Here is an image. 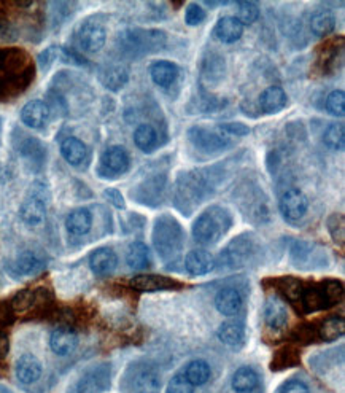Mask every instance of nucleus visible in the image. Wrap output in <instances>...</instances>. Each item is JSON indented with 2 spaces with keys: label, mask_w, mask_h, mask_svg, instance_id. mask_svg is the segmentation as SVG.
I'll return each mask as SVG.
<instances>
[{
  "label": "nucleus",
  "mask_w": 345,
  "mask_h": 393,
  "mask_svg": "<svg viewBox=\"0 0 345 393\" xmlns=\"http://www.w3.org/2000/svg\"><path fill=\"white\" fill-rule=\"evenodd\" d=\"M232 226L231 212L220 205H212L204 210L193 225V237L201 246H215Z\"/></svg>",
  "instance_id": "1"
},
{
  "label": "nucleus",
  "mask_w": 345,
  "mask_h": 393,
  "mask_svg": "<svg viewBox=\"0 0 345 393\" xmlns=\"http://www.w3.org/2000/svg\"><path fill=\"white\" fill-rule=\"evenodd\" d=\"M153 244L164 262L177 258L183 247V231L180 223L171 215L159 217L153 230Z\"/></svg>",
  "instance_id": "2"
},
{
  "label": "nucleus",
  "mask_w": 345,
  "mask_h": 393,
  "mask_svg": "<svg viewBox=\"0 0 345 393\" xmlns=\"http://www.w3.org/2000/svg\"><path fill=\"white\" fill-rule=\"evenodd\" d=\"M121 385L124 393H159L161 376L155 366L142 362L134 363L127 368Z\"/></svg>",
  "instance_id": "3"
},
{
  "label": "nucleus",
  "mask_w": 345,
  "mask_h": 393,
  "mask_svg": "<svg viewBox=\"0 0 345 393\" xmlns=\"http://www.w3.org/2000/svg\"><path fill=\"white\" fill-rule=\"evenodd\" d=\"M188 137L196 148L207 153L220 152L231 143V139L220 129V126H193L188 131Z\"/></svg>",
  "instance_id": "4"
},
{
  "label": "nucleus",
  "mask_w": 345,
  "mask_h": 393,
  "mask_svg": "<svg viewBox=\"0 0 345 393\" xmlns=\"http://www.w3.org/2000/svg\"><path fill=\"white\" fill-rule=\"evenodd\" d=\"M253 255V241L248 236H239L221 252L220 262L227 268H242L250 262Z\"/></svg>",
  "instance_id": "5"
},
{
  "label": "nucleus",
  "mask_w": 345,
  "mask_h": 393,
  "mask_svg": "<svg viewBox=\"0 0 345 393\" xmlns=\"http://www.w3.org/2000/svg\"><path fill=\"white\" fill-rule=\"evenodd\" d=\"M110 366L100 365L84 373L75 385V393H104L110 389Z\"/></svg>",
  "instance_id": "6"
},
{
  "label": "nucleus",
  "mask_w": 345,
  "mask_h": 393,
  "mask_svg": "<svg viewBox=\"0 0 345 393\" xmlns=\"http://www.w3.org/2000/svg\"><path fill=\"white\" fill-rule=\"evenodd\" d=\"M131 159L127 152L123 147H110L104 152L102 158H100V167L99 172L104 175L105 179H115L116 175L124 174L129 169Z\"/></svg>",
  "instance_id": "7"
},
{
  "label": "nucleus",
  "mask_w": 345,
  "mask_h": 393,
  "mask_svg": "<svg viewBox=\"0 0 345 393\" xmlns=\"http://www.w3.org/2000/svg\"><path fill=\"white\" fill-rule=\"evenodd\" d=\"M279 207L282 215L288 221H298L307 214L309 199L299 188H290L280 196Z\"/></svg>",
  "instance_id": "8"
},
{
  "label": "nucleus",
  "mask_w": 345,
  "mask_h": 393,
  "mask_svg": "<svg viewBox=\"0 0 345 393\" xmlns=\"http://www.w3.org/2000/svg\"><path fill=\"white\" fill-rule=\"evenodd\" d=\"M107 42V30L99 23H84L78 30V44L82 50L88 53H97Z\"/></svg>",
  "instance_id": "9"
},
{
  "label": "nucleus",
  "mask_w": 345,
  "mask_h": 393,
  "mask_svg": "<svg viewBox=\"0 0 345 393\" xmlns=\"http://www.w3.org/2000/svg\"><path fill=\"white\" fill-rule=\"evenodd\" d=\"M126 40L132 51H156L164 46L166 35L159 30H131Z\"/></svg>",
  "instance_id": "10"
},
{
  "label": "nucleus",
  "mask_w": 345,
  "mask_h": 393,
  "mask_svg": "<svg viewBox=\"0 0 345 393\" xmlns=\"http://www.w3.org/2000/svg\"><path fill=\"white\" fill-rule=\"evenodd\" d=\"M50 107L48 104L40 99H34L28 102L21 110V121L26 126L32 127V129H41L46 126L48 120H50Z\"/></svg>",
  "instance_id": "11"
},
{
  "label": "nucleus",
  "mask_w": 345,
  "mask_h": 393,
  "mask_svg": "<svg viewBox=\"0 0 345 393\" xmlns=\"http://www.w3.org/2000/svg\"><path fill=\"white\" fill-rule=\"evenodd\" d=\"M264 322L270 330H282L288 323V309L285 302L279 296L270 295L264 302Z\"/></svg>",
  "instance_id": "12"
},
{
  "label": "nucleus",
  "mask_w": 345,
  "mask_h": 393,
  "mask_svg": "<svg viewBox=\"0 0 345 393\" xmlns=\"http://www.w3.org/2000/svg\"><path fill=\"white\" fill-rule=\"evenodd\" d=\"M21 220L29 226H39L46 219V204L41 196L30 194L28 199L21 204L19 209Z\"/></svg>",
  "instance_id": "13"
},
{
  "label": "nucleus",
  "mask_w": 345,
  "mask_h": 393,
  "mask_svg": "<svg viewBox=\"0 0 345 393\" xmlns=\"http://www.w3.org/2000/svg\"><path fill=\"white\" fill-rule=\"evenodd\" d=\"M50 347L59 357L75 352L78 347V336L71 328H56L50 336Z\"/></svg>",
  "instance_id": "14"
},
{
  "label": "nucleus",
  "mask_w": 345,
  "mask_h": 393,
  "mask_svg": "<svg viewBox=\"0 0 345 393\" xmlns=\"http://www.w3.org/2000/svg\"><path fill=\"white\" fill-rule=\"evenodd\" d=\"M89 266H91V271L95 275L105 277V275L113 273L116 266H118V258H116V253L111 248L102 247L94 250L91 257H89Z\"/></svg>",
  "instance_id": "15"
},
{
  "label": "nucleus",
  "mask_w": 345,
  "mask_h": 393,
  "mask_svg": "<svg viewBox=\"0 0 345 393\" xmlns=\"http://www.w3.org/2000/svg\"><path fill=\"white\" fill-rule=\"evenodd\" d=\"M41 373H44V368L35 355L24 354L16 362V378L23 384H34L35 381L40 379Z\"/></svg>",
  "instance_id": "16"
},
{
  "label": "nucleus",
  "mask_w": 345,
  "mask_h": 393,
  "mask_svg": "<svg viewBox=\"0 0 345 393\" xmlns=\"http://www.w3.org/2000/svg\"><path fill=\"white\" fill-rule=\"evenodd\" d=\"M45 268L44 259H41L35 252H23L19 253L13 262L12 274L18 275V277H26V275H35L39 274L41 269Z\"/></svg>",
  "instance_id": "17"
},
{
  "label": "nucleus",
  "mask_w": 345,
  "mask_h": 393,
  "mask_svg": "<svg viewBox=\"0 0 345 393\" xmlns=\"http://www.w3.org/2000/svg\"><path fill=\"white\" fill-rule=\"evenodd\" d=\"M185 268L191 275H205L214 271L215 259L207 250H191L185 258Z\"/></svg>",
  "instance_id": "18"
},
{
  "label": "nucleus",
  "mask_w": 345,
  "mask_h": 393,
  "mask_svg": "<svg viewBox=\"0 0 345 393\" xmlns=\"http://www.w3.org/2000/svg\"><path fill=\"white\" fill-rule=\"evenodd\" d=\"M243 34V24L236 16H223L215 26V37L223 44H234Z\"/></svg>",
  "instance_id": "19"
},
{
  "label": "nucleus",
  "mask_w": 345,
  "mask_h": 393,
  "mask_svg": "<svg viewBox=\"0 0 345 393\" xmlns=\"http://www.w3.org/2000/svg\"><path fill=\"white\" fill-rule=\"evenodd\" d=\"M66 228L72 236H84L93 228V214L86 207L72 210L66 219Z\"/></svg>",
  "instance_id": "20"
},
{
  "label": "nucleus",
  "mask_w": 345,
  "mask_h": 393,
  "mask_svg": "<svg viewBox=\"0 0 345 393\" xmlns=\"http://www.w3.org/2000/svg\"><path fill=\"white\" fill-rule=\"evenodd\" d=\"M131 285L132 289L143 291V293H153V291H162L172 289V286H175V282L167 277H162V275L140 274L136 275V277L131 280Z\"/></svg>",
  "instance_id": "21"
},
{
  "label": "nucleus",
  "mask_w": 345,
  "mask_h": 393,
  "mask_svg": "<svg viewBox=\"0 0 345 393\" xmlns=\"http://www.w3.org/2000/svg\"><path fill=\"white\" fill-rule=\"evenodd\" d=\"M286 93L280 86H269L259 95V107L263 113L274 115L282 111L286 105Z\"/></svg>",
  "instance_id": "22"
},
{
  "label": "nucleus",
  "mask_w": 345,
  "mask_h": 393,
  "mask_svg": "<svg viewBox=\"0 0 345 393\" xmlns=\"http://www.w3.org/2000/svg\"><path fill=\"white\" fill-rule=\"evenodd\" d=\"M215 307L223 316H236L242 307V296L236 289H223L215 296Z\"/></svg>",
  "instance_id": "23"
},
{
  "label": "nucleus",
  "mask_w": 345,
  "mask_h": 393,
  "mask_svg": "<svg viewBox=\"0 0 345 393\" xmlns=\"http://www.w3.org/2000/svg\"><path fill=\"white\" fill-rule=\"evenodd\" d=\"M150 75L158 86L169 88L178 77V67L171 61H156L150 67Z\"/></svg>",
  "instance_id": "24"
},
{
  "label": "nucleus",
  "mask_w": 345,
  "mask_h": 393,
  "mask_svg": "<svg viewBox=\"0 0 345 393\" xmlns=\"http://www.w3.org/2000/svg\"><path fill=\"white\" fill-rule=\"evenodd\" d=\"M61 153L64 159H66L71 166H80V164H83L88 158L86 145L80 139H77V137H67V139L61 143Z\"/></svg>",
  "instance_id": "25"
},
{
  "label": "nucleus",
  "mask_w": 345,
  "mask_h": 393,
  "mask_svg": "<svg viewBox=\"0 0 345 393\" xmlns=\"http://www.w3.org/2000/svg\"><path fill=\"white\" fill-rule=\"evenodd\" d=\"M218 339L230 347H241L245 341V327L239 320L225 322L218 330Z\"/></svg>",
  "instance_id": "26"
},
{
  "label": "nucleus",
  "mask_w": 345,
  "mask_h": 393,
  "mask_svg": "<svg viewBox=\"0 0 345 393\" xmlns=\"http://www.w3.org/2000/svg\"><path fill=\"white\" fill-rule=\"evenodd\" d=\"M258 373L253 368L242 366L232 376V389L236 393H252L258 387Z\"/></svg>",
  "instance_id": "27"
},
{
  "label": "nucleus",
  "mask_w": 345,
  "mask_h": 393,
  "mask_svg": "<svg viewBox=\"0 0 345 393\" xmlns=\"http://www.w3.org/2000/svg\"><path fill=\"white\" fill-rule=\"evenodd\" d=\"M336 28V16L330 10H318L310 18V29L318 37H326Z\"/></svg>",
  "instance_id": "28"
},
{
  "label": "nucleus",
  "mask_w": 345,
  "mask_h": 393,
  "mask_svg": "<svg viewBox=\"0 0 345 393\" xmlns=\"http://www.w3.org/2000/svg\"><path fill=\"white\" fill-rule=\"evenodd\" d=\"M127 266L132 269H143L150 264V252L143 242H132L126 253Z\"/></svg>",
  "instance_id": "29"
},
{
  "label": "nucleus",
  "mask_w": 345,
  "mask_h": 393,
  "mask_svg": "<svg viewBox=\"0 0 345 393\" xmlns=\"http://www.w3.org/2000/svg\"><path fill=\"white\" fill-rule=\"evenodd\" d=\"M185 378L189 381L193 387L204 385L210 379V366L204 360H194L185 369Z\"/></svg>",
  "instance_id": "30"
},
{
  "label": "nucleus",
  "mask_w": 345,
  "mask_h": 393,
  "mask_svg": "<svg viewBox=\"0 0 345 393\" xmlns=\"http://www.w3.org/2000/svg\"><path fill=\"white\" fill-rule=\"evenodd\" d=\"M100 82L107 88L116 91V89L123 88L127 82V68L123 66L105 67L104 71L100 72Z\"/></svg>",
  "instance_id": "31"
},
{
  "label": "nucleus",
  "mask_w": 345,
  "mask_h": 393,
  "mask_svg": "<svg viewBox=\"0 0 345 393\" xmlns=\"http://www.w3.org/2000/svg\"><path fill=\"white\" fill-rule=\"evenodd\" d=\"M134 142L142 152L150 153L158 143V136L155 127L150 125H140L134 132Z\"/></svg>",
  "instance_id": "32"
},
{
  "label": "nucleus",
  "mask_w": 345,
  "mask_h": 393,
  "mask_svg": "<svg viewBox=\"0 0 345 393\" xmlns=\"http://www.w3.org/2000/svg\"><path fill=\"white\" fill-rule=\"evenodd\" d=\"M344 333H345V322L339 317L328 318L320 328V336L325 339V341H336V339L344 336Z\"/></svg>",
  "instance_id": "33"
},
{
  "label": "nucleus",
  "mask_w": 345,
  "mask_h": 393,
  "mask_svg": "<svg viewBox=\"0 0 345 393\" xmlns=\"http://www.w3.org/2000/svg\"><path fill=\"white\" fill-rule=\"evenodd\" d=\"M325 143L333 150H342L344 143H345V132H344V125H331L326 127L325 136Z\"/></svg>",
  "instance_id": "34"
},
{
  "label": "nucleus",
  "mask_w": 345,
  "mask_h": 393,
  "mask_svg": "<svg viewBox=\"0 0 345 393\" xmlns=\"http://www.w3.org/2000/svg\"><path fill=\"white\" fill-rule=\"evenodd\" d=\"M236 18L241 21V23L245 24H253L254 21L259 18V8L254 2H239L237 3V16Z\"/></svg>",
  "instance_id": "35"
},
{
  "label": "nucleus",
  "mask_w": 345,
  "mask_h": 393,
  "mask_svg": "<svg viewBox=\"0 0 345 393\" xmlns=\"http://www.w3.org/2000/svg\"><path fill=\"white\" fill-rule=\"evenodd\" d=\"M326 109L330 113L336 115V116H344L345 111V94L341 89H336L333 91L326 99Z\"/></svg>",
  "instance_id": "36"
},
{
  "label": "nucleus",
  "mask_w": 345,
  "mask_h": 393,
  "mask_svg": "<svg viewBox=\"0 0 345 393\" xmlns=\"http://www.w3.org/2000/svg\"><path fill=\"white\" fill-rule=\"evenodd\" d=\"M304 302H306V306H309L310 311H318V309H321V307L328 306V300H326L325 293H323V290L306 291Z\"/></svg>",
  "instance_id": "37"
},
{
  "label": "nucleus",
  "mask_w": 345,
  "mask_h": 393,
  "mask_svg": "<svg viewBox=\"0 0 345 393\" xmlns=\"http://www.w3.org/2000/svg\"><path fill=\"white\" fill-rule=\"evenodd\" d=\"M344 217L341 214H334L330 220H328V228H330V232L334 239V242L344 244V236H345V230H344Z\"/></svg>",
  "instance_id": "38"
},
{
  "label": "nucleus",
  "mask_w": 345,
  "mask_h": 393,
  "mask_svg": "<svg viewBox=\"0 0 345 393\" xmlns=\"http://www.w3.org/2000/svg\"><path fill=\"white\" fill-rule=\"evenodd\" d=\"M167 393H193V385L185 374H175L167 385Z\"/></svg>",
  "instance_id": "39"
},
{
  "label": "nucleus",
  "mask_w": 345,
  "mask_h": 393,
  "mask_svg": "<svg viewBox=\"0 0 345 393\" xmlns=\"http://www.w3.org/2000/svg\"><path fill=\"white\" fill-rule=\"evenodd\" d=\"M204 19H205V12L201 5L198 3L188 5L187 12H185V21H187L188 26H198L203 23Z\"/></svg>",
  "instance_id": "40"
},
{
  "label": "nucleus",
  "mask_w": 345,
  "mask_h": 393,
  "mask_svg": "<svg viewBox=\"0 0 345 393\" xmlns=\"http://www.w3.org/2000/svg\"><path fill=\"white\" fill-rule=\"evenodd\" d=\"M218 126H220V129L225 132L227 137H230V139L248 136V132H250V127L245 126L243 123H225V125H218Z\"/></svg>",
  "instance_id": "41"
},
{
  "label": "nucleus",
  "mask_w": 345,
  "mask_h": 393,
  "mask_svg": "<svg viewBox=\"0 0 345 393\" xmlns=\"http://www.w3.org/2000/svg\"><path fill=\"white\" fill-rule=\"evenodd\" d=\"M280 393H310V390L302 381H288L282 385Z\"/></svg>",
  "instance_id": "42"
},
{
  "label": "nucleus",
  "mask_w": 345,
  "mask_h": 393,
  "mask_svg": "<svg viewBox=\"0 0 345 393\" xmlns=\"http://www.w3.org/2000/svg\"><path fill=\"white\" fill-rule=\"evenodd\" d=\"M32 301H34V295H32L30 291L24 290V291H21L18 296H16L13 306H15V309H18V311H26L28 307H30Z\"/></svg>",
  "instance_id": "43"
},
{
  "label": "nucleus",
  "mask_w": 345,
  "mask_h": 393,
  "mask_svg": "<svg viewBox=\"0 0 345 393\" xmlns=\"http://www.w3.org/2000/svg\"><path fill=\"white\" fill-rule=\"evenodd\" d=\"M104 194H105V198H107L111 204L116 205V207H120V209H123V207H124V199H123V196H121V193H120L118 190L109 188Z\"/></svg>",
  "instance_id": "44"
},
{
  "label": "nucleus",
  "mask_w": 345,
  "mask_h": 393,
  "mask_svg": "<svg viewBox=\"0 0 345 393\" xmlns=\"http://www.w3.org/2000/svg\"><path fill=\"white\" fill-rule=\"evenodd\" d=\"M8 354V339L5 334L0 333V360H3Z\"/></svg>",
  "instance_id": "45"
}]
</instances>
